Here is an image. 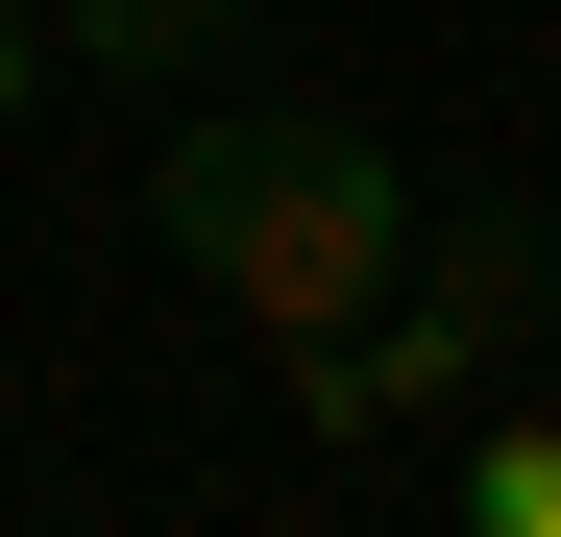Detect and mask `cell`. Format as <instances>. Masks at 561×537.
<instances>
[{"label":"cell","mask_w":561,"mask_h":537,"mask_svg":"<svg viewBox=\"0 0 561 537\" xmlns=\"http://www.w3.org/2000/svg\"><path fill=\"white\" fill-rule=\"evenodd\" d=\"M147 244L196 268L220 318H268V342H342V318L415 268V171L366 147L342 99H196V123L147 147Z\"/></svg>","instance_id":"6da1fadb"},{"label":"cell","mask_w":561,"mask_h":537,"mask_svg":"<svg viewBox=\"0 0 561 537\" xmlns=\"http://www.w3.org/2000/svg\"><path fill=\"white\" fill-rule=\"evenodd\" d=\"M463 367H489V342H463L439 294H366L342 342H294V415H318V439H415V415H439Z\"/></svg>","instance_id":"7a4b0ae2"},{"label":"cell","mask_w":561,"mask_h":537,"mask_svg":"<svg viewBox=\"0 0 561 537\" xmlns=\"http://www.w3.org/2000/svg\"><path fill=\"white\" fill-rule=\"evenodd\" d=\"M391 294H439L463 342H537L561 318V196H415V268Z\"/></svg>","instance_id":"3957f363"},{"label":"cell","mask_w":561,"mask_h":537,"mask_svg":"<svg viewBox=\"0 0 561 537\" xmlns=\"http://www.w3.org/2000/svg\"><path fill=\"white\" fill-rule=\"evenodd\" d=\"M268 0H49V73H220Z\"/></svg>","instance_id":"277c9868"},{"label":"cell","mask_w":561,"mask_h":537,"mask_svg":"<svg viewBox=\"0 0 561 537\" xmlns=\"http://www.w3.org/2000/svg\"><path fill=\"white\" fill-rule=\"evenodd\" d=\"M463 513H489V537H561V439H463Z\"/></svg>","instance_id":"5b68a950"},{"label":"cell","mask_w":561,"mask_h":537,"mask_svg":"<svg viewBox=\"0 0 561 537\" xmlns=\"http://www.w3.org/2000/svg\"><path fill=\"white\" fill-rule=\"evenodd\" d=\"M25 99H49V0H0V147H25Z\"/></svg>","instance_id":"8992f818"}]
</instances>
